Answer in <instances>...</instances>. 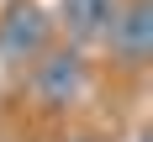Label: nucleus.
Masks as SVG:
<instances>
[{
    "label": "nucleus",
    "mask_w": 153,
    "mask_h": 142,
    "mask_svg": "<svg viewBox=\"0 0 153 142\" xmlns=\"http://www.w3.org/2000/svg\"><path fill=\"white\" fill-rule=\"evenodd\" d=\"M53 16L37 5V0H11L5 11H0V63L5 68H27L48 42H53Z\"/></svg>",
    "instance_id": "nucleus-2"
},
{
    "label": "nucleus",
    "mask_w": 153,
    "mask_h": 142,
    "mask_svg": "<svg viewBox=\"0 0 153 142\" xmlns=\"http://www.w3.org/2000/svg\"><path fill=\"white\" fill-rule=\"evenodd\" d=\"M21 74H27L32 100L48 105V110H69L79 95L90 90V58H85V47H74V42H48Z\"/></svg>",
    "instance_id": "nucleus-1"
},
{
    "label": "nucleus",
    "mask_w": 153,
    "mask_h": 142,
    "mask_svg": "<svg viewBox=\"0 0 153 142\" xmlns=\"http://www.w3.org/2000/svg\"><path fill=\"white\" fill-rule=\"evenodd\" d=\"M100 47L122 63L127 74H137L143 63L153 58V0H122V5H116V21H111V32H106Z\"/></svg>",
    "instance_id": "nucleus-3"
},
{
    "label": "nucleus",
    "mask_w": 153,
    "mask_h": 142,
    "mask_svg": "<svg viewBox=\"0 0 153 142\" xmlns=\"http://www.w3.org/2000/svg\"><path fill=\"white\" fill-rule=\"evenodd\" d=\"M122 0H58V32L74 47H100Z\"/></svg>",
    "instance_id": "nucleus-4"
}]
</instances>
